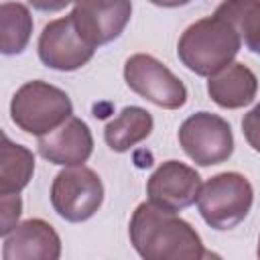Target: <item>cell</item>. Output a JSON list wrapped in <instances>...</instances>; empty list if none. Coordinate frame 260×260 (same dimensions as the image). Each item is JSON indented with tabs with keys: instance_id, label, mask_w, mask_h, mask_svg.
I'll return each mask as SVG.
<instances>
[{
	"instance_id": "obj_3",
	"label": "cell",
	"mask_w": 260,
	"mask_h": 260,
	"mask_svg": "<svg viewBox=\"0 0 260 260\" xmlns=\"http://www.w3.org/2000/svg\"><path fill=\"white\" fill-rule=\"evenodd\" d=\"M73 114L69 95L41 79L20 85L10 102L12 122L26 134L43 136L61 126Z\"/></svg>"
},
{
	"instance_id": "obj_21",
	"label": "cell",
	"mask_w": 260,
	"mask_h": 260,
	"mask_svg": "<svg viewBox=\"0 0 260 260\" xmlns=\"http://www.w3.org/2000/svg\"><path fill=\"white\" fill-rule=\"evenodd\" d=\"M148 2H152L154 6H162V8H177V6L189 4L191 0H148Z\"/></svg>"
},
{
	"instance_id": "obj_12",
	"label": "cell",
	"mask_w": 260,
	"mask_h": 260,
	"mask_svg": "<svg viewBox=\"0 0 260 260\" xmlns=\"http://www.w3.org/2000/svg\"><path fill=\"white\" fill-rule=\"evenodd\" d=\"M61 240L45 219H26L4 236V260H57Z\"/></svg>"
},
{
	"instance_id": "obj_4",
	"label": "cell",
	"mask_w": 260,
	"mask_h": 260,
	"mask_svg": "<svg viewBox=\"0 0 260 260\" xmlns=\"http://www.w3.org/2000/svg\"><path fill=\"white\" fill-rule=\"evenodd\" d=\"M254 201L250 181L240 173H219L201 185L197 207L213 230H232L246 219Z\"/></svg>"
},
{
	"instance_id": "obj_9",
	"label": "cell",
	"mask_w": 260,
	"mask_h": 260,
	"mask_svg": "<svg viewBox=\"0 0 260 260\" xmlns=\"http://www.w3.org/2000/svg\"><path fill=\"white\" fill-rule=\"evenodd\" d=\"M71 16L79 35L91 47H100V45L112 43L124 32L132 16V2L130 0H75Z\"/></svg>"
},
{
	"instance_id": "obj_2",
	"label": "cell",
	"mask_w": 260,
	"mask_h": 260,
	"mask_svg": "<svg viewBox=\"0 0 260 260\" xmlns=\"http://www.w3.org/2000/svg\"><path fill=\"white\" fill-rule=\"evenodd\" d=\"M240 45L242 39L236 28L221 16L213 14L185 28L177 45V55L195 75L211 77L234 61Z\"/></svg>"
},
{
	"instance_id": "obj_15",
	"label": "cell",
	"mask_w": 260,
	"mask_h": 260,
	"mask_svg": "<svg viewBox=\"0 0 260 260\" xmlns=\"http://www.w3.org/2000/svg\"><path fill=\"white\" fill-rule=\"evenodd\" d=\"M35 173V156L28 148L14 144L6 134L0 148V195L20 193Z\"/></svg>"
},
{
	"instance_id": "obj_6",
	"label": "cell",
	"mask_w": 260,
	"mask_h": 260,
	"mask_svg": "<svg viewBox=\"0 0 260 260\" xmlns=\"http://www.w3.org/2000/svg\"><path fill=\"white\" fill-rule=\"evenodd\" d=\"M179 142L187 156L201 165H219L234 152V134L230 124L211 112L189 116L179 128Z\"/></svg>"
},
{
	"instance_id": "obj_5",
	"label": "cell",
	"mask_w": 260,
	"mask_h": 260,
	"mask_svg": "<svg viewBox=\"0 0 260 260\" xmlns=\"http://www.w3.org/2000/svg\"><path fill=\"white\" fill-rule=\"evenodd\" d=\"M104 201V185L95 171L75 165L57 173L51 185V205L63 219L79 223L89 219Z\"/></svg>"
},
{
	"instance_id": "obj_19",
	"label": "cell",
	"mask_w": 260,
	"mask_h": 260,
	"mask_svg": "<svg viewBox=\"0 0 260 260\" xmlns=\"http://www.w3.org/2000/svg\"><path fill=\"white\" fill-rule=\"evenodd\" d=\"M242 132L248 140V144L260 152V104H256L242 120Z\"/></svg>"
},
{
	"instance_id": "obj_11",
	"label": "cell",
	"mask_w": 260,
	"mask_h": 260,
	"mask_svg": "<svg viewBox=\"0 0 260 260\" xmlns=\"http://www.w3.org/2000/svg\"><path fill=\"white\" fill-rule=\"evenodd\" d=\"M37 148L39 154L53 165L75 167L83 165L91 156L93 138L87 124L81 118L71 116L49 134L39 136Z\"/></svg>"
},
{
	"instance_id": "obj_7",
	"label": "cell",
	"mask_w": 260,
	"mask_h": 260,
	"mask_svg": "<svg viewBox=\"0 0 260 260\" xmlns=\"http://www.w3.org/2000/svg\"><path fill=\"white\" fill-rule=\"evenodd\" d=\"M124 79L134 93L158 108L177 110L187 102V87L183 81L152 55H132L124 65Z\"/></svg>"
},
{
	"instance_id": "obj_8",
	"label": "cell",
	"mask_w": 260,
	"mask_h": 260,
	"mask_svg": "<svg viewBox=\"0 0 260 260\" xmlns=\"http://www.w3.org/2000/svg\"><path fill=\"white\" fill-rule=\"evenodd\" d=\"M93 51L95 47L79 35L71 14L51 20L39 37L41 61L57 71H75L83 67L93 57Z\"/></svg>"
},
{
	"instance_id": "obj_16",
	"label": "cell",
	"mask_w": 260,
	"mask_h": 260,
	"mask_svg": "<svg viewBox=\"0 0 260 260\" xmlns=\"http://www.w3.org/2000/svg\"><path fill=\"white\" fill-rule=\"evenodd\" d=\"M213 14L228 20L246 47L260 55V0H223Z\"/></svg>"
},
{
	"instance_id": "obj_18",
	"label": "cell",
	"mask_w": 260,
	"mask_h": 260,
	"mask_svg": "<svg viewBox=\"0 0 260 260\" xmlns=\"http://www.w3.org/2000/svg\"><path fill=\"white\" fill-rule=\"evenodd\" d=\"M22 213V201L18 193L12 195H0V234L8 236L18 223V217Z\"/></svg>"
},
{
	"instance_id": "obj_10",
	"label": "cell",
	"mask_w": 260,
	"mask_h": 260,
	"mask_svg": "<svg viewBox=\"0 0 260 260\" xmlns=\"http://www.w3.org/2000/svg\"><path fill=\"white\" fill-rule=\"evenodd\" d=\"M199 191H201L199 173L179 160L162 162L146 183L148 199L171 211H181L193 205L197 201Z\"/></svg>"
},
{
	"instance_id": "obj_22",
	"label": "cell",
	"mask_w": 260,
	"mask_h": 260,
	"mask_svg": "<svg viewBox=\"0 0 260 260\" xmlns=\"http://www.w3.org/2000/svg\"><path fill=\"white\" fill-rule=\"evenodd\" d=\"M258 256H260V240H258Z\"/></svg>"
},
{
	"instance_id": "obj_14",
	"label": "cell",
	"mask_w": 260,
	"mask_h": 260,
	"mask_svg": "<svg viewBox=\"0 0 260 260\" xmlns=\"http://www.w3.org/2000/svg\"><path fill=\"white\" fill-rule=\"evenodd\" d=\"M152 116L144 108L128 106L104 128L106 144L114 152H126L152 132Z\"/></svg>"
},
{
	"instance_id": "obj_17",
	"label": "cell",
	"mask_w": 260,
	"mask_h": 260,
	"mask_svg": "<svg viewBox=\"0 0 260 260\" xmlns=\"http://www.w3.org/2000/svg\"><path fill=\"white\" fill-rule=\"evenodd\" d=\"M32 32V16L20 2H4L0 8V49L4 55H18L26 49Z\"/></svg>"
},
{
	"instance_id": "obj_20",
	"label": "cell",
	"mask_w": 260,
	"mask_h": 260,
	"mask_svg": "<svg viewBox=\"0 0 260 260\" xmlns=\"http://www.w3.org/2000/svg\"><path fill=\"white\" fill-rule=\"evenodd\" d=\"M71 2L75 0H28V4L37 10H43V12H57V10H63L65 6H69Z\"/></svg>"
},
{
	"instance_id": "obj_1",
	"label": "cell",
	"mask_w": 260,
	"mask_h": 260,
	"mask_svg": "<svg viewBox=\"0 0 260 260\" xmlns=\"http://www.w3.org/2000/svg\"><path fill=\"white\" fill-rule=\"evenodd\" d=\"M130 242L144 260H199L213 256L203 248L195 228L177 211L152 201L140 203L130 219Z\"/></svg>"
},
{
	"instance_id": "obj_13",
	"label": "cell",
	"mask_w": 260,
	"mask_h": 260,
	"mask_svg": "<svg viewBox=\"0 0 260 260\" xmlns=\"http://www.w3.org/2000/svg\"><path fill=\"white\" fill-rule=\"evenodd\" d=\"M256 91L258 79L244 63H230L207 81V93L211 95V100L228 110L248 106L256 98Z\"/></svg>"
}]
</instances>
